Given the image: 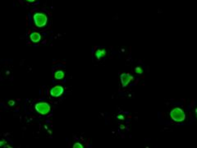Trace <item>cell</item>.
<instances>
[{
	"label": "cell",
	"mask_w": 197,
	"mask_h": 148,
	"mask_svg": "<svg viewBox=\"0 0 197 148\" xmlns=\"http://www.w3.org/2000/svg\"><path fill=\"white\" fill-rule=\"evenodd\" d=\"M170 116L176 122H182L185 119L186 115L183 110L180 108H175L171 111Z\"/></svg>",
	"instance_id": "7a4b0ae2"
},
{
	"label": "cell",
	"mask_w": 197,
	"mask_h": 148,
	"mask_svg": "<svg viewBox=\"0 0 197 148\" xmlns=\"http://www.w3.org/2000/svg\"><path fill=\"white\" fill-rule=\"evenodd\" d=\"M132 79H133L132 76H131L128 73H123V74L121 75V82H122V84L123 87H127Z\"/></svg>",
	"instance_id": "5b68a950"
},
{
	"label": "cell",
	"mask_w": 197,
	"mask_h": 148,
	"mask_svg": "<svg viewBox=\"0 0 197 148\" xmlns=\"http://www.w3.org/2000/svg\"><path fill=\"white\" fill-rule=\"evenodd\" d=\"M64 76H65V73H64L63 71L62 70H59L57 71L56 73H54V78H56V79H63L64 78Z\"/></svg>",
	"instance_id": "ba28073f"
},
{
	"label": "cell",
	"mask_w": 197,
	"mask_h": 148,
	"mask_svg": "<svg viewBox=\"0 0 197 148\" xmlns=\"http://www.w3.org/2000/svg\"><path fill=\"white\" fill-rule=\"evenodd\" d=\"M8 105H11V106L14 105H15V101H8Z\"/></svg>",
	"instance_id": "7c38bea8"
},
{
	"label": "cell",
	"mask_w": 197,
	"mask_h": 148,
	"mask_svg": "<svg viewBox=\"0 0 197 148\" xmlns=\"http://www.w3.org/2000/svg\"><path fill=\"white\" fill-rule=\"evenodd\" d=\"M106 55V51L104 49H98L95 52V57L98 59H100Z\"/></svg>",
	"instance_id": "52a82bcc"
},
{
	"label": "cell",
	"mask_w": 197,
	"mask_h": 148,
	"mask_svg": "<svg viewBox=\"0 0 197 148\" xmlns=\"http://www.w3.org/2000/svg\"><path fill=\"white\" fill-rule=\"evenodd\" d=\"M63 87L61 86H56V87H53L50 91V95L53 97H59L63 93Z\"/></svg>",
	"instance_id": "277c9868"
},
{
	"label": "cell",
	"mask_w": 197,
	"mask_h": 148,
	"mask_svg": "<svg viewBox=\"0 0 197 148\" xmlns=\"http://www.w3.org/2000/svg\"><path fill=\"white\" fill-rule=\"evenodd\" d=\"M35 110L40 114H47L51 110V107L46 102H40L35 105Z\"/></svg>",
	"instance_id": "3957f363"
},
{
	"label": "cell",
	"mask_w": 197,
	"mask_h": 148,
	"mask_svg": "<svg viewBox=\"0 0 197 148\" xmlns=\"http://www.w3.org/2000/svg\"><path fill=\"white\" fill-rule=\"evenodd\" d=\"M6 143H7L6 141H2V140H1V141H0V146H4L5 145H6Z\"/></svg>",
	"instance_id": "8fae6325"
},
{
	"label": "cell",
	"mask_w": 197,
	"mask_h": 148,
	"mask_svg": "<svg viewBox=\"0 0 197 148\" xmlns=\"http://www.w3.org/2000/svg\"><path fill=\"white\" fill-rule=\"evenodd\" d=\"M136 72L137 73H139V74H141V73H142V69H141V68H136Z\"/></svg>",
	"instance_id": "30bf717a"
},
{
	"label": "cell",
	"mask_w": 197,
	"mask_h": 148,
	"mask_svg": "<svg viewBox=\"0 0 197 148\" xmlns=\"http://www.w3.org/2000/svg\"><path fill=\"white\" fill-rule=\"evenodd\" d=\"M195 115H196V118H197V109L195 110Z\"/></svg>",
	"instance_id": "5bb4252c"
},
{
	"label": "cell",
	"mask_w": 197,
	"mask_h": 148,
	"mask_svg": "<svg viewBox=\"0 0 197 148\" xmlns=\"http://www.w3.org/2000/svg\"><path fill=\"white\" fill-rule=\"evenodd\" d=\"M73 147L74 148H82L83 147V146H82V145H81L80 143H76L75 145H74V146H73Z\"/></svg>",
	"instance_id": "9c48e42d"
},
{
	"label": "cell",
	"mask_w": 197,
	"mask_h": 148,
	"mask_svg": "<svg viewBox=\"0 0 197 148\" xmlns=\"http://www.w3.org/2000/svg\"><path fill=\"white\" fill-rule=\"evenodd\" d=\"M33 19H34V22H35V26L37 27H43V26H45L47 24V16L44 14V13H41V12L35 13L34 16H33Z\"/></svg>",
	"instance_id": "6da1fadb"
},
{
	"label": "cell",
	"mask_w": 197,
	"mask_h": 148,
	"mask_svg": "<svg viewBox=\"0 0 197 148\" xmlns=\"http://www.w3.org/2000/svg\"><path fill=\"white\" fill-rule=\"evenodd\" d=\"M26 1H28V2H34V1H35V0H26Z\"/></svg>",
	"instance_id": "4fadbf2b"
},
{
	"label": "cell",
	"mask_w": 197,
	"mask_h": 148,
	"mask_svg": "<svg viewBox=\"0 0 197 148\" xmlns=\"http://www.w3.org/2000/svg\"><path fill=\"white\" fill-rule=\"evenodd\" d=\"M30 37H31V41H33V42H35V43L39 42V41L41 40V35H40L38 32L31 33V35H30Z\"/></svg>",
	"instance_id": "8992f818"
}]
</instances>
